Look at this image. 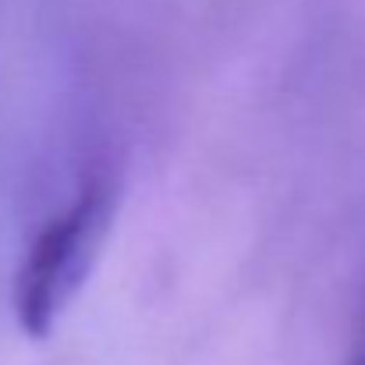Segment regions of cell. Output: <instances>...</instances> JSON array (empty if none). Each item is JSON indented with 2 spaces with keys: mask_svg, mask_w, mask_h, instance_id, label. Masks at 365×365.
Returning <instances> with one entry per match:
<instances>
[{
  "mask_svg": "<svg viewBox=\"0 0 365 365\" xmlns=\"http://www.w3.org/2000/svg\"><path fill=\"white\" fill-rule=\"evenodd\" d=\"M118 210V181L110 170H89L71 199L39 224L14 273V319L32 337L53 334L57 319L78 298Z\"/></svg>",
  "mask_w": 365,
  "mask_h": 365,
  "instance_id": "6da1fadb",
  "label": "cell"
},
{
  "mask_svg": "<svg viewBox=\"0 0 365 365\" xmlns=\"http://www.w3.org/2000/svg\"><path fill=\"white\" fill-rule=\"evenodd\" d=\"M351 365H365V341H362V351L355 355V362H351Z\"/></svg>",
  "mask_w": 365,
  "mask_h": 365,
  "instance_id": "7a4b0ae2",
  "label": "cell"
}]
</instances>
